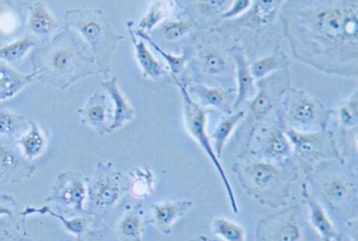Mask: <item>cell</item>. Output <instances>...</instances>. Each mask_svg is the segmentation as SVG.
<instances>
[{"label":"cell","mask_w":358,"mask_h":241,"mask_svg":"<svg viewBox=\"0 0 358 241\" xmlns=\"http://www.w3.org/2000/svg\"><path fill=\"white\" fill-rule=\"evenodd\" d=\"M241 155L276 163L292 160V146L280 113L252 132L238 156Z\"/></svg>","instance_id":"10"},{"label":"cell","mask_w":358,"mask_h":241,"mask_svg":"<svg viewBox=\"0 0 358 241\" xmlns=\"http://www.w3.org/2000/svg\"><path fill=\"white\" fill-rule=\"evenodd\" d=\"M305 222L299 205L285 207L259 220L255 241H301Z\"/></svg>","instance_id":"13"},{"label":"cell","mask_w":358,"mask_h":241,"mask_svg":"<svg viewBox=\"0 0 358 241\" xmlns=\"http://www.w3.org/2000/svg\"><path fill=\"white\" fill-rule=\"evenodd\" d=\"M309 188L315 191L330 217L343 226L357 220L358 188L356 165L341 159L322 161L305 174Z\"/></svg>","instance_id":"4"},{"label":"cell","mask_w":358,"mask_h":241,"mask_svg":"<svg viewBox=\"0 0 358 241\" xmlns=\"http://www.w3.org/2000/svg\"><path fill=\"white\" fill-rule=\"evenodd\" d=\"M101 87L108 92L110 100L114 104V110H113V120L108 128V133L122 129L125 125L131 123L135 118L136 110L131 102H129L124 94L121 92L118 85L117 77H112L108 81L100 83Z\"/></svg>","instance_id":"22"},{"label":"cell","mask_w":358,"mask_h":241,"mask_svg":"<svg viewBox=\"0 0 358 241\" xmlns=\"http://www.w3.org/2000/svg\"><path fill=\"white\" fill-rule=\"evenodd\" d=\"M286 132L292 146V161L303 175L322 161L341 159L334 134L329 128L318 132Z\"/></svg>","instance_id":"11"},{"label":"cell","mask_w":358,"mask_h":241,"mask_svg":"<svg viewBox=\"0 0 358 241\" xmlns=\"http://www.w3.org/2000/svg\"><path fill=\"white\" fill-rule=\"evenodd\" d=\"M234 62L236 97L234 110H240L245 102H249L257 93V81L250 70V62L242 48L232 46L229 48Z\"/></svg>","instance_id":"19"},{"label":"cell","mask_w":358,"mask_h":241,"mask_svg":"<svg viewBox=\"0 0 358 241\" xmlns=\"http://www.w3.org/2000/svg\"><path fill=\"white\" fill-rule=\"evenodd\" d=\"M181 6L176 0H152L148 11L138 22L136 30L150 35V32L164 24L166 20L178 15Z\"/></svg>","instance_id":"24"},{"label":"cell","mask_w":358,"mask_h":241,"mask_svg":"<svg viewBox=\"0 0 358 241\" xmlns=\"http://www.w3.org/2000/svg\"><path fill=\"white\" fill-rule=\"evenodd\" d=\"M282 34L293 58L318 72L358 77V0H286Z\"/></svg>","instance_id":"1"},{"label":"cell","mask_w":358,"mask_h":241,"mask_svg":"<svg viewBox=\"0 0 358 241\" xmlns=\"http://www.w3.org/2000/svg\"><path fill=\"white\" fill-rule=\"evenodd\" d=\"M337 133L358 132V90L356 88L332 111Z\"/></svg>","instance_id":"28"},{"label":"cell","mask_w":358,"mask_h":241,"mask_svg":"<svg viewBox=\"0 0 358 241\" xmlns=\"http://www.w3.org/2000/svg\"><path fill=\"white\" fill-rule=\"evenodd\" d=\"M252 6V0H232L229 9L220 16L221 20H234L246 14Z\"/></svg>","instance_id":"40"},{"label":"cell","mask_w":358,"mask_h":241,"mask_svg":"<svg viewBox=\"0 0 358 241\" xmlns=\"http://www.w3.org/2000/svg\"><path fill=\"white\" fill-rule=\"evenodd\" d=\"M66 28L74 30L92 51L98 72L108 78L112 71V58L123 39L100 9H72L66 11Z\"/></svg>","instance_id":"5"},{"label":"cell","mask_w":358,"mask_h":241,"mask_svg":"<svg viewBox=\"0 0 358 241\" xmlns=\"http://www.w3.org/2000/svg\"><path fill=\"white\" fill-rule=\"evenodd\" d=\"M27 6L24 0H0V43L22 32Z\"/></svg>","instance_id":"23"},{"label":"cell","mask_w":358,"mask_h":241,"mask_svg":"<svg viewBox=\"0 0 358 241\" xmlns=\"http://www.w3.org/2000/svg\"><path fill=\"white\" fill-rule=\"evenodd\" d=\"M35 81L34 75L22 74L5 62H0V102L10 99Z\"/></svg>","instance_id":"30"},{"label":"cell","mask_w":358,"mask_h":241,"mask_svg":"<svg viewBox=\"0 0 358 241\" xmlns=\"http://www.w3.org/2000/svg\"><path fill=\"white\" fill-rule=\"evenodd\" d=\"M129 176L112 163H99L87 186L89 213L106 219L129 193Z\"/></svg>","instance_id":"9"},{"label":"cell","mask_w":358,"mask_h":241,"mask_svg":"<svg viewBox=\"0 0 358 241\" xmlns=\"http://www.w3.org/2000/svg\"><path fill=\"white\" fill-rule=\"evenodd\" d=\"M36 46L33 39L29 37L18 39V41H13L7 45L0 46V62H5L7 64H22L24 62V57L27 54Z\"/></svg>","instance_id":"37"},{"label":"cell","mask_w":358,"mask_h":241,"mask_svg":"<svg viewBox=\"0 0 358 241\" xmlns=\"http://www.w3.org/2000/svg\"><path fill=\"white\" fill-rule=\"evenodd\" d=\"M232 0H198L196 9L205 18L221 16L229 9Z\"/></svg>","instance_id":"39"},{"label":"cell","mask_w":358,"mask_h":241,"mask_svg":"<svg viewBox=\"0 0 358 241\" xmlns=\"http://www.w3.org/2000/svg\"><path fill=\"white\" fill-rule=\"evenodd\" d=\"M0 241H38L33 240L26 230L20 232L17 226L0 228Z\"/></svg>","instance_id":"41"},{"label":"cell","mask_w":358,"mask_h":241,"mask_svg":"<svg viewBox=\"0 0 358 241\" xmlns=\"http://www.w3.org/2000/svg\"><path fill=\"white\" fill-rule=\"evenodd\" d=\"M83 125L93 129L99 136L108 134V128L113 120V111L108 104V96L101 93H95L85 102L83 108L79 109Z\"/></svg>","instance_id":"20"},{"label":"cell","mask_w":358,"mask_h":241,"mask_svg":"<svg viewBox=\"0 0 358 241\" xmlns=\"http://www.w3.org/2000/svg\"><path fill=\"white\" fill-rule=\"evenodd\" d=\"M245 117H246V111L245 110H236L229 114L223 115L217 127L211 132V134H209L213 150L220 160L223 156L226 144L229 142L232 134L238 129V125L243 123Z\"/></svg>","instance_id":"27"},{"label":"cell","mask_w":358,"mask_h":241,"mask_svg":"<svg viewBox=\"0 0 358 241\" xmlns=\"http://www.w3.org/2000/svg\"><path fill=\"white\" fill-rule=\"evenodd\" d=\"M301 200L308 209V221L313 230L317 233L322 241H341V233L334 226L332 218L329 216L322 203L314 198L309 192L307 182L301 184Z\"/></svg>","instance_id":"17"},{"label":"cell","mask_w":358,"mask_h":241,"mask_svg":"<svg viewBox=\"0 0 358 241\" xmlns=\"http://www.w3.org/2000/svg\"><path fill=\"white\" fill-rule=\"evenodd\" d=\"M188 241H215L213 239L209 238V237L206 236H198L194 237V238L189 239Z\"/></svg>","instance_id":"43"},{"label":"cell","mask_w":358,"mask_h":241,"mask_svg":"<svg viewBox=\"0 0 358 241\" xmlns=\"http://www.w3.org/2000/svg\"><path fill=\"white\" fill-rule=\"evenodd\" d=\"M28 27L30 32L45 45L59 26L45 4L36 1L29 7Z\"/></svg>","instance_id":"26"},{"label":"cell","mask_w":358,"mask_h":241,"mask_svg":"<svg viewBox=\"0 0 358 241\" xmlns=\"http://www.w3.org/2000/svg\"><path fill=\"white\" fill-rule=\"evenodd\" d=\"M176 87L179 89L181 94L182 104H183V120L185 125L186 131L188 135L196 142L199 146L202 149L209 160L213 163L215 169L219 174L220 179L223 182L229 201L230 209L234 213L238 214L240 212L238 200H236V193L234 186L228 178L227 173L222 165L221 160L217 158L211 144L209 134L207 133V123H208V110L203 109L200 104H196L186 89L185 83L180 77L171 75Z\"/></svg>","instance_id":"6"},{"label":"cell","mask_w":358,"mask_h":241,"mask_svg":"<svg viewBox=\"0 0 358 241\" xmlns=\"http://www.w3.org/2000/svg\"><path fill=\"white\" fill-rule=\"evenodd\" d=\"M244 192L264 207L280 209L291 198L299 170L292 160L276 163L241 155L231 167Z\"/></svg>","instance_id":"3"},{"label":"cell","mask_w":358,"mask_h":241,"mask_svg":"<svg viewBox=\"0 0 358 241\" xmlns=\"http://www.w3.org/2000/svg\"><path fill=\"white\" fill-rule=\"evenodd\" d=\"M290 87L289 69L257 81V93L247 102L249 104L248 123L242 125L238 132L241 151L255 129L280 114L282 96Z\"/></svg>","instance_id":"7"},{"label":"cell","mask_w":358,"mask_h":241,"mask_svg":"<svg viewBox=\"0 0 358 241\" xmlns=\"http://www.w3.org/2000/svg\"><path fill=\"white\" fill-rule=\"evenodd\" d=\"M185 83L188 93L192 99L200 104L205 110H215L222 114H229L234 112V102H236V88L223 87V85H207L198 81H186Z\"/></svg>","instance_id":"16"},{"label":"cell","mask_w":358,"mask_h":241,"mask_svg":"<svg viewBox=\"0 0 358 241\" xmlns=\"http://www.w3.org/2000/svg\"><path fill=\"white\" fill-rule=\"evenodd\" d=\"M290 64V60L287 54L278 47L270 53L265 54L262 57L255 58L250 62L251 74L255 81H257L280 71L288 70Z\"/></svg>","instance_id":"29"},{"label":"cell","mask_w":358,"mask_h":241,"mask_svg":"<svg viewBox=\"0 0 358 241\" xmlns=\"http://www.w3.org/2000/svg\"><path fill=\"white\" fill-rule=\"evenodd\" d=\"M135 32L138 36L143 39L144 41L165 60V62H166V70L169 71V75L179 77L180 75L184 72L186 67L188 66V62H189V54H188L187 52L184 51L183 54H179V55H178V54L165 51V50L161 48L150 35L139 32V31L136 30V28Z\"/></svg>","instance_id":"35"},{"label":"cell","mask_w":358,"mask_h":241,"mask_svg":"<svg viewBox=\"0 0 358 241\" xmlns=\"http://www.w3.org/2000/svg\"><path fill=\"white\" fill-rule=\"evenodd\" d=\"M208 31V30H207ZM210 32V31H209ZM213 37L205 33L196 45L192 57V72L208 78L227 79L234 77V62L229 48H226L215 33L210 32Z\"/></svg>","instance_id":"12"},{"label":"cell","mask_w":358,"mask_h":241,"mask_svg":"<svg viewBox=\"0 0 358 241\" xmlns=\"http://www.w3.org/2000/svg\"><path fill=\"white\" fill-rule=\"evenodd\" d=\"M35 214L43 216L50 215L52 217L56 218V219L60 220L66 230L70 232L71 234L75 235V236H81V235L85 234V233L89 230V223H87V220L85 218L77 217L73 218V219H66V218H64V216L56 213L55 211H53L49 207H26L24 211L20 212V216H22V218H24L22 222L24 223V218L28 217V216L35 215Z\"/></svg>","instance_id":"34"},{"label":"cell","mask_w":358,"mask_h":241,"mask_svg":"<svg viewBox=\"0 0 358 241\" xmlns=\"http://www.w3.org/2000/svg\"><path fill=\"white\" fill-rule=\"evenodd\" d=\"M85 41L72 29H64L31 54L35 81L64 90L95 74V60L85 53Z\"/></svg>","instance_id":"2"},{"label":"cell","mask_w":358,"mask_h":241,"mask_svg":"<svg viewBox=\"0 0 358 241\" xmlns=\"http://www.w3.org/2000/svg\"><path fill=\"white\" fill-rule=\"evenodd\" d=\"M129 192L136 199L148 198L156 190L157 177L148 165L133 167L129 172Z\"/></svg>","instance_id":"31"},{"label":"cell","mask_w":358,"mask_h":241,"mask_svg":"<svg viewBox=\"0 0 358 241\" xmlns=\"http://www.w3.org/2000/svg\"><path fill=\"white\" fill-rule=\"evenodd\" d=\"M29 129V120L22 115L0 108V137L17 140Z\"/></svg>","instance_id":"36"},{"label":"cell","mask_w":358,"mask_h":241,"mask_svg":"<svg viewBox=\"0 0 358 241\" xmlns=\"http://www.w3.org/2000/svg\"><path fill=\"white\" fill-rule=\"evenodd\" d=\"M192 207H194V202L188 199L152 203L150 207L152 217L148 220V223H152L162 234L171 235L175 224L180 219L185 217Z\"/></svg>","instance_id":"18"},{"label":"cell","mask_w":358,"mask_h":241,"mask_svg":"<svg viewBox=\"0 0 358 241\" xmlns=\"http://www.w3.org/2000/svg\"><path fill=\"white\" fill-rule=\"evenodd\" d=\"M35 172L36 165L22 154L16 140L0 137V184H22Z\"/></svg>","instance_id":"15"},{"label":"cell","mask_w":358,"mask_h":241,"mask_svg":"<svg viewBox=\"0 0 358 241\" xmlns=\"http://www.w3.org/2000/svg\"><path fill=\"white\" fill-rule=\"evenodd\" d=\"M87 197V179L75 171L60 173L52 186V193L45 198L47 202H53L66 213L74 215L85 212Z\"/></svg>","instance_id":"14"},{"label":"cell","mask_w":358,"mask_h":241,"mask_svg":"<svg viewBox=\"0 0 358 241\" xmlns=\"http://www.w3.org/2000/svg\"><path fill=\"white\" fill-rule=\"evenodd\" d=\"M199 26H200L199 20H196L194 16L190 14L180 13L161 25V33L165 41L169 43H176L189 36Z\"/></svg>","instance_id":"32"},{"label":"cell","mask_w":358,"mask_h":241,"mask_svg":"<svg viewBox=\"0 0 358 241\" xmlns=\"http://www.w3.org/2000/svg\"><path fill=\"white\" fill-rule=\"evenodd\" d=\"M22 154L32 161L45 154L47 139L35 121L29 120V129L16 140Z\"/></svg>","instance_id":"33"},{"label":"cell","mask_w":358,"mask_h":241,"mask_svg":"<svg viewBox=\"0 0 358 241\" xmlns=\"http://www.w3.org/2000/svg\"><path fill=\"white\" fill-rule=\"evenodd\" d=\"M16 207H17V202L13 196L3 195L0 197V216H8L13 220Z\"/></svg>","instance_id":"42"},{"label":"cell","mask_w":358,"mask_h":241,"mask_svg":"<svg viewBox=\"0 0 358 241\" xmlns=\"http://www.w3.org/2000/svg\"><path fill=\"white\" fill-rule=\"evenodd\" d=\"M127 31L131 36V43L135 50L136 60L141 70L144 78L152 81H159L166 75V67L159 62L158 58L152 53L148 43L135 32V22H127Z\"/></svg>","instance_id":"21"},{"label":"cell","mask_w":358,"mask_h":241,"mask_svg":"<svg viewBox=\"0 0 358 241\" xmlns=\"http://www.w3.org/2000/svg\"><path fill=\"white\" fill-rule=\"evenodd\" d=\"M280 116L286 129L318 132L328 129L332 120V110L307 92L290 87L282 96Z\"/></svg>","instance_id":"8"},{"label":"cell","mask_w":358,"mask_h":241,"mask_svg":"<svg viewBox=\"0 0 358 241\" xmlns=\"http://www.w3.org/2000/svg\"><path fill=\"white\" fill-rule=\"evenodd\" d=\"M211 230L223 241H246L244 226L227 218H215L211 222Z\"/></svg>","instance_id":"38"},{"label":"cell","mask_w":358,"mask_h":241,"mask_svg":"<svg viewBox=\"0 0 358 241\" xmlns=\"http://www.w3.org/2000/svg\"><path fill=\"white\" fill-rule=\"evenodd\" d=\"M145 211L142 203L129 205L117 226L120 241H143L145 230Z\"/></svg>","instance_id":"25"}]
</instances>
